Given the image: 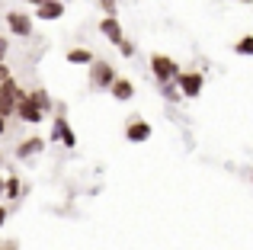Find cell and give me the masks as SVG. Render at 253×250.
Here are the masks:
<instances>
[{"label":"cell","instance_id":"obj_15","mask_svg":"<svg viewBox=\"0 0 253 250\" xmlns=\"http://www.w3.org/2000/svg\"><path fill=\"white\" fill-rule=\"evenodd\" d=\"M119 51H122V55H135V45H128V42H122V45H119Z\"/></svg>","mask_w":253,"mask_h":250},{"label":"cell","instance_id":"obj_13","mask_svg":"<svg viewBox=\"0 0 253 250\" xmlns=\"http://www.w3.org/2000/svg\"><path fill=\"white\" fill-rule=\"evenodd\" d=\"M237 55H253V36H247L244 42H237Z\"/></svg>","mask_w":253,"mask_h":250},{"label":"cell","instance_id":"obj_9","mask_svg":"<svg viewBox=\"0 0 253 250\" xmlns=\"http://www.w3.org/2000/svg\"><path fill=\"white\" fill-rule=\"evenodd\" d=\"M131 93H135V87H131L128 81H116L112 83V96H116V100H131Z\"/></svg>","mask_w":253,"mask_h":250},{"label":"cell","instance_id":"obj_20","mask_svg":"<svg viewBox=\"0 0 253 250\" xmlns=\"http://www.w3.org/2000/svg\"><path fill=\"white\" fill-rule=\"evenodd\" d=\"M29 3H45V0H29Z\"/></svg>","mask_w":253,"mask_h":250},{"label":"cell","instance_id":"obj_7","mask_svg":"<svg viewBox=\"0 0 253 250\" xmlns=\"http://www.w3.org/2000/svg\"><path fill=\"white\" fill-rule=\"evenodd\" d=\"M64 13V3H58V0H45V3H39V16L42 19H58Z\"/></svg>","mask_w":253,"mask_h":250},{"label":"cell","instance_id":"obj_5","mask_svg":"<svg viewBox=\"0 0 253 250\" xmlns=\"http://www.w3.org/2000/svg\"><path fill=\"white\" fill-rule=\"evenodd\" d=\"M6 23H10V29L16 32V36H29L32 32V19L23 16V13H6Z\"/></svg>","mask_w":253,"mask_h":250},{"label":"cell","instance_id":"obj_14","mask_svg":"<svg viewBox=\"0 0 253 250\" xmlns=\"http://www.w3.org/2000/svg\"><path fill=\"white\" fill-rule=\"evenodd\" d=\"M6 196H10V199L19 196V180H6Z\"/></svg>","mask_w":253,"mask_h":250},{"label":"cell","instance_id":"obj_8","mask_svg":"<svg viewBox=\"0 0 253 250\" xmlns=\"http://www.w3.org/2000/svg\"><path fill=\"white\" fill-rule=\"evenodd\" d=\"M151 125L148 122H128V141H148Z\"/></svg>","mask_w":253,"mask_h":250},{"label":"cell","instance_id":"obj_4","mask_svg":"<svg viewBox=\"0 0 253 250\" xmlns=\"http://www.w3.org/2000/svg\"><path fill=\"white\" fill-rule=\"evenodd\" d=\"M202 74H179V90H183L186 96H199V90H202Z\"/></svg>","mask_w":253,"mask_h":250},{"label":"cell","instance_id":"obj_19","mask_svg":"<svg viewBox=\"0 0 253 250\" xmlns=\"http://www.w3.org/2000/svg\"><path fill=\"white\" fill-rule=\"evenodd\" d=\"M3 221H6V208L0 206V225H3Z\"/></svg>","mask_w":253,"mask_h":250},{"label":"cell","instance_id":"obj_1","mask_svg":"<svg viewBox=\"0 0 253 250\" xmlns=\"http://www.w3.org/2000/svg\"><path fill=\"white\" fill-rule=\"evenodd\" d=\"M90 83L96 90H106V87L116 83V74H112V68L106 61H96V64H93V71H90Z\"/></svg>","mask_w":253,"mask_h":250},{"label":"cell","instance_id":"obj_3","mask_svg":"<svg viewBox=\"0 0 253 250\" xmlns=\"http://www.w3.org/2000/svg\"><path fill=\"white\" fill-rule=\"evenodd\" d=\"M151 68H154V74L161 77V81H170V77H179V68L170 61L167 55H154L151 58Z\"/></svg>","mask_w":253,"mask_h":250},{"label":"cell","instance_id":"obj_18","mask_svg":"<svg viewBox=\"0 0 253 250\" xmlns=\"http://www.w3.org/2000/svg\"><path fill=\"white\" fill-rule=\"evenodd\" d=\"M6 131V116H0V135Z\"/></svg>","mask_w":253,"mask_h":250},{"label":"cell","instance_id":"obj_2","mask_svg":"<svg viewBox=\"0 0 253 250\" xmlns=\"http://www.w3.org/2000/svg\"><path fill=\"white\" fill-rule=\"evenodd\" d=\"M16 109H19V119H26V122H42V103H36L32 96H19V100H16Z\"/></svg>","mask_w":253,"mask_h":250},{"label":"cell","instance_id":"obj_12","mask_svg":"<svg viewBox=\"0 0 253 250\" xmlns=\"http://www.w3.org/2000/svg\"><path fill=\"white\" fill-rule=\"evenodd\" d=\"M55 128H58V131H61V138H64V144H77V138H74V131H71V128H68V125H64V122H61V119H58V122H55Z\"/></svg>","mask_w":253,"mask_h":250},{"label":"cell","instance_id":"obj_16","mask_svg":"<svg viewBox=\"0 0 253 250\" xmlns=\"http://www.w3.org/2000/svg\"><path fill=\"white\" fill-rule=\"evenodd\" d=\"M3 81H10V71H6L3 64H0V83H3Z\"/></svg>","mask_w":253,"mask_h":250},{"label":"cell","instance_id":"obj_10","mask_svg":"<svg viewBox=\"0 0 253 250\" xmlns=\"http://www.w3.org/2000/svg\"><path fill=\"white\" fill-rule=\"evenodd\" d=\"M68 61H71V64H90L93 55H90L86 48H74V51H68Z\"/></svg>","mask_w":253,"mask_h":250},{"label":"cell","instance_id":"obj_6","mask_svg":"<svg viewBox=\"0 0 253 250\" xmlns=\"http://www.w3.org/2000/svg\"><path fill=\"white\" fill-rule=\"evenodd\" d=\"M99 29H103V36L106 39H109V42H116V45H122L125 42V39H122V29H119V23H116V19H103V23H99Z\"/></svg>","mask_w":253,"mask_h":250},{"label":"cell","instance_id":"obj_17","mask_svg":"<svg viewBox=\"0 0 253 250\" xmlns=\"http://www.w3.org/2000/svg\"><path fill=\"white\" fill-rule=\"evenodd\" d=\"M3 55H6V42L0 39V61H3Z\"/></svg>","mask_w":253,"mask_h":250},{"label":"cell","instance_id":"obj_11","mask_svg":"<svg viewBox=\"0 0 253 250\" xmlns=\"http://www.w3.org/2000/svg\"><path fill=\"white\" fill-rule=\"evenodd\" d=\"M36 151H42V138H29V144L19 148V157H29V154H36Z\"/></svg>","mask_w":253,"mask_h":250}]
</instances>
